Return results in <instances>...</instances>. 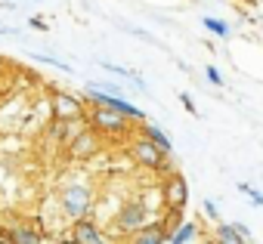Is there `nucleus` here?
I'll return each instance as SVG.
<instances>
[{"label": "nucleus", "instance_id": "1", "mask_svg": "<svg viewBox=\"0 0 263 244\" xmlns=\"http://www.w3.org/2000/svg\"><path fill=\"white\" fill-rule=\"evenodd\" d=\"M96 204V186L93 182H84V179H71L59 189V207L62 213L71 216V222L78 219H87L90 210Z\"/></svg>", "mask_w": 263, "mask_h": 244}, {"label": "nucleus", "instance_id": "2", "mask_svg": "<svg viewBox=\"0 0 263 244\" xmlns=\"http://www.w3.org/2000/svg\"><path fill=\"white\" fill-rule=\"evenodd\" d=\"M84 102H90V105H99V108H108V111H118V114H124L127 120H137V124H146V117H149L143 108H137L134 102H127L124 96H108V93L87 90V93H84Z\"/></svg>", "mask_w": 263, "mask_h": 244}, {"label": "nucleus", "instance_id": "3", "mask_svg": "<svg viewBox=\"0 0 263 244\" xmlns=\"http://www.w3.org/2000/svg\"><path fill=\"white\" fill-rule=\"evenodd\" d=\"M87 127L90 130H96V133H108V136H124L127 130H130V120L124 117V114H118V111H108V108H99V105H93L90 111H87Z\"/></svg>", "mask_w": 263, "mask_h": 244}, {"label": "nucleus", "instance_id": "4", "mask_svg": "<svg viewBox=\"0 0 263 244\" xmlns=\"http://www.w3.org/2000/svg\"><path fill=\"white\" fill-rule=\"evenodd\" d=\"M152 213L146 210V204H143V198H134V201H127L121 210H118V216H115V229L121 232V235H137L143 226H149L152 219H149Z\"/></svg>", "mask_w": 263, "mask_h": 244}, {"label": "nucleus", "instance_id": "5", "mask_svg": "<svg viewBox=\"0 0 263 244\" xmlns=\"http://www.w3.org/2000/svg\"><path fill=\"white\" fill-rule=\"evenodd\" d=\"M50 105H53V120H62V124H74V120L87 117V102L71 93H53Z\"/></svg>", "mask_w": 263, "mask_h": 244}, {"label": "nucleus", "instance_id": "6", "mask_svg": "<svg viewBox=\"0 0 263 244\" xmlns=\"http://www.w3.org/2000/svg\"><path fill=\"white\" fill-rule=\"evenodd\" d=\"M161 201H164L167 210H183V213H186V204H189V186H186L183 173L171 170V173L164 176V182H161Z\"/></svg>", "mask_w": 263, "mask_h": 244}, {"label": "nucleus", "instance_id": "7", "mask_svg": "<svg viewBox=\"0 0 263 244\" xmlns=\"http://www.w3.org/2000/svg\"><path fill=\"white\" fill-rule=\"evenodd\" d=\"M130 155H134V161L140 164V167H149L152 173H161V170H167L171 173V167H167V158L146 139V136H137V139H130Z\"/></svg>", "mask_w": 263, "mask_h": 244}, {"label": "nucleus", "instance_id": "8", "mask_svg": "<svg viewBox=\"0 0 263 244\" xmlns=\"http://www.w3.org/2000/svg\"><path fill=\"white\" fill-rule=\"evenodd\" d=\"M65 149H68V158H74V161H90V158L99 152V133L90 130V127H84L78 136H71V139L65 143Z\"/></svg>", "mask_w": 263, "mask_h": 244}, {"label": "nucleus", "instance_id": "9", "mask_svg": "<svg viewBox=\"0 0 263 244\" xmlns=\"http://www.w3.org/2000/svg\"><path fill=\"white\" fill-rule=\"evenodd\" d=\"M71 241H74V244H108V238L102 235V229H99L90 216L71 222Z\"/></svg>", "mask_w": 263, "mask_h": 244}, {"label": "nucleus", "instance_id": "10", "mask_svg": "<svg viewBox=\"0 0 263 244\" xmlns=\"http://www.w3.org/2000/svg\"><path fill=\"white\" fill-rule=\"evenodd\" d=\"M214 238H220V241H229V244H254V235H251V229L245 226V222H217V229H214Z\"/></svg>", "mask_w": 263, "mask_h": 244}, {"label": "nucleus", "instance_id": "11", "mask_svg": "<svg viewBox=\"0 0 263 244\" xmlns=\"http://www.w3.org/2000/svg\"><path fill=\"white\" fill-rule=\"evenodd\" d=\"M127 244H167V229L161 219H152L149 226H143L137 235H130Z\"/></svg>", "mask_w": 263, "mask_h": 244}, {"label": "nucleus", "instance_id": "12", "mask_svg": "<svg viewBox=\"0 0 263 244\" xmlns=\"http://www.w3.org/2000/svg\"><path fill=\"white\" fill-rule=\"evenodd\" d=\"M140 133H143V136H146V139H149L161 155H164V158H171V155H174V139H171V133H167V130H161L158 124H149V120H146V124H140Z\"/></svg>", "mask_w": 263, "mask_h": 244}, {"label": "nucleus", "instance_id": "13", "mask_svg": "<svg viewBox=\"0 0 263 244\" xmlns=\"http://www.w3.org/2000/svg\"><path fill=\"white\" fill-rule=\"evenodd\" d=\"M198 232H201L198 219H186L180 229H174V232L167 235V244H192V241L198 238Z\"/></svg>", "mask_w": 263, "mask_h": 244}, {"label": "nucleus", "instance_id": "14", "mask_svg": "<svg viewBox=\"0 0 263 244\" xmlns=\"http://www.w3.org/2000/svg\"><path fill=\"white\" fill-rule=\"evenodd\" d=\"M10 241H16V244H44V238L34 232V229H28V226H16V229H10V232H4Z\"/></svg>", "mask_w": 263, "mask_h": 244}, {"label": "nucleus", "instance_id": "15", "mask_svg": "<svg viewBox=\"0 0 263 244\" xmlns=\"http://www.w3.org/2000/svg\"><path fill=\"white\" fill-rule=\"evenodd\" d=\"M102 68H105L108 74H118V77H124V80H130V84H137L140 90H146V80H143L137 71H130V68H124V65H115V62H102Z\"/></svg>", "mask_w": 263, "mask_h": 244}, {"label": "nucleus", "instance_id": "16", "mask_svg": "<svg viewBox=\"0 0 263 244\" xmlns=\"http://www.w3.org/2000/svg\"><path fill=\"white\" fill-rule=\"evenodd\" d=\"M201 25H204L214 37H229V34H232V28H229L223 19H214V16H204V19H201Z\"/></svg>", "mask_w": 263, "mask_h": 244}, {"label": "nucleus", "instance_id": "17", "mask_svg": "<svg viewBox=\"0 0 263 244\" xmlns=\"http://www.w3.org/2000/svg\"><path fill=\"white\" fill-rule=\"evenodd\" d=\"M238 192L254 204V207H263V192H257L254 186H248V182H238Z\"/></svg>", "mask_w": 263, "mask_h": 244}, {"label": "nucleus", "instance_id": "18", "mask_svg": "<svg viewBox=\"0 0 263 244\" xmlns=\"http://www.w3.org/2000/svg\"><path fill=\"white\" fill-rule=\"evenodd\" d=\"M201 210H204V216H208L211 222H223V219H220V207H217V201L204 198V201H201Z\"/></svg>", "mask_w": 263, "mask_h": 244}, {"label": "nucleus", "instance_id": "19", "mask_svg": "<svg viewBox=\"0 0 263 244\" xmlns=\"http://www.w3.org/2000/svg\"><path fill=\"white\" fill-rule=\"evenodd\" d=\"M204 77L214 84V87H223V74H220V68H214V65H208L204 68Z\"/></svg>", "mask_w": 263, "mask_h": 244}, {"label": "nucleus", "instance_id": "20", "mask_svg": "<svg viewBox=\"0 0 263 244\" xmlns=\"http://www.w3.org/2000/svg\"><path fill=\"white\" fill-rule=\"evenodd\" d=\"M180 105H183L189 114H198V108H195V102H192V96H189V93H180Z\"/></svg>", "mask_w": 263, "mask_h": 244}, {"label": "nucleus", "instance_id": "21", "mask_svg": "<svg viewBox=\"0 0 263 244\" xmlns=\"http://www.w3.org/2000/svg\"><path fill=\"white\" fill-rule=\"evenodd\" d=\"M211 244H229V241H220V238H214V241H211Z\"/></svg>", "mask_w": 263, "mask_h": 244}]
</instances>
